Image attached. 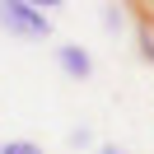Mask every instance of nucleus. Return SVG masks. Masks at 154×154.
<instances>
[{"label": "nucleus", "instance_id": "nucleus-1", "mask_svg": "<svg viewBox=\"0 0 154 154\" xmlns=\"http://www.w3.org/2000/svg\"><path fill=\"white\" fill-rule=\"evenodd\" d=\"M0 28L14 33V38H28V42H42L51 38V19L23 0H0Z\"/></svg>", "mask_w": 154, "mask_h": 154}, {"label": "nucleus", "instance_id": "nucleus-2", "mask_svg": "<svg viewBox=\"0 0 154 154\" xmlns=\"http://www.w3.org/2000/svg\"><path fill=\"white\" fill-rule=\"evenodd\" d=\"M56 66L66 70L70 79H89V75H94V61H89V51H84V47H75V42L56 47Z\"/></svg>", "mask_w": 154, "mask_h": 154}, {"label": "nucleus", "instance_id": "nucleus-3", "mask_svg": "<svg viewBox=\"0 0 154 154\" xmlns=\"http://www.w3.org/2000/svg\"><path fill=\"white\" fill-rule=\"evenodd\" d=\"M0 154H42V145H33V140H10V145H0Z\"/></svg>", "mask_w": 154, "mask_h": 154}, {"label": "nucleus", "instance_id": "nucleus-4", "mask_svg": "<svg viewBox=\"0 0 154 154\" xmlns=\"http://www.w3.org/2000/svg\"><path fill=\"white\" fill-rule=\"evenodd\" d=\"M23 5H33V10H61L66 0H23Z\"/></svg>", "mask_w": 154, "mask_h": 154}, {"label": "nucleus", "instance_id": "nucleus-5", "mask_svg": "<svg viewBox=\"0 0 154 154\" xmlns=\"http://www.w3.org/2000/svg\"><path fill=\"white\" fill-rule=\"evenodd\" d=\"M94 154H126V149H117V145H98Z\"/></svg>", "mask_w": 154, "mask_h": 154}]
</instances>
